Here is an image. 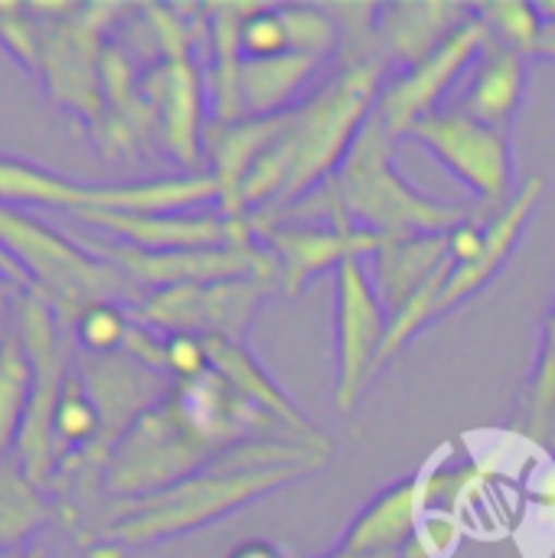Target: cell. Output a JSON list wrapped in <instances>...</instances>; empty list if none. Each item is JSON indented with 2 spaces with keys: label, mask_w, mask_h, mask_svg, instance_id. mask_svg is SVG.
I'll return each instance as SVG.
<instances>
[{
  "label": "cell",
  "mask_w": 555,
  "mask_h": 558,
  "mask_svg": "<svg viewBox=\"0 0 555 558\" xmlns=\"http://www.w3.org/2000/svg\"><path fill=\"white\" fill-rule=\"evenodd\" d=\"M321 558H396V556H376V553H343V549H330Z\"/></svg>",
  "instance_id": "1f68e13d"
},
{
  "label": "cell",
  "mask_w": 555,
  "mask_h": 558,
  "mask_svg": "<svg viewBox=\"0 0 555 558\" xmlns=\"http://www.w3.org/2000/svg\"><path fill=\"white\" fill-rule=\"evenodd\" d=\"M330 209L379 239L438 235L458 229L474 209L415 190L396 167V137L373 114L330 183L321 186Z\"/></svg>",
  "instance_id": "3957f363"
},
{
  "label": "cell",
  "mask_w": 555,
  "mask_h": 558,
  "mask_svg": "<svg viewBox=\"0 0 555 558\" xmlns=\"http://www.w3.org/2000/svg\"><path fill=\"white\" fill-rule=\"evenodd\" d=\"M164 373H170L177 383H193V379H203L206 373H213V360H209L206 340L203 337H190V333L167 337Z\"/></svg>",
  "instance_id": "484cf974"
},
{
  "label": "cell",
  "mask_w": 555,
  "mask_h": 558,
  "mask_svg": "<svg viewBox=\"0 0 555 558\" xmlns=\"http://www.w3.org/2000/svg\"><path fill=\"white\" fill-rule=\"evenodd\" d=\"M429 517L425 504V474H409L389 487H383L347 526L334 549L343 553H376V556H402L415 533Z\"/></svg>",
  "instance_id": "9a60e30c"
},
{
  "label": "cell",
  "mask_w": 555,
  "mask_h": 558,
  "mask_svg": "<svg viewBox=\"0 0 555 558\" xmlns=\"http://www.w3.org/2000/svg\"><path fill=\"white\" fill-rule=\"evenodd\" d=\"M26 558H52V556H49V553H43V549H33Z\"/></svg>",
  "instance_id": "d6a6232c"
},
{
  "label": "cell",
  "mask_w": 555,
  "mask_h": 558,
  "mask_svg": "<svg viewBox=\"0 0 555 558\" xmlns=\"http://www.w3.org/2000/svg\"><path fill=\"white\" fill-rule=\"evenodd\" d=\"M88 229L105 239L144 248V252H200V248H232L258 242L252 216H229L222 209H190V213H79Z\"/></svg>",
  "instance_id": "9c48e42d"
},
{
  "label": "cell",
  "mask_w": 555,
  "mask_h": 558,
  "mask_svg": "<svg viewBox=\"0 0 555 558\" xmlns=\"http://www.w3.org/2000/svg\"><path fill=\"white\" fill-rule=\"evenodd\" d=\"M0 558H26V556H20V553H0Z\"/></svg>",
  "instance_id": "836d02e7"
},
{
  "label": "cell",
  "mask_w": 555,
  "mask_h": 558,
  "mask_svg": "<svg viewBox=\"0 0 555 558\" xmlns=\"http://www.w3.org/2000/svg\"><path fill=\"white\" fill-rule=\"evenodd\" d=\"M29 399H33V363L20 333L13 330L0 350V461L7 458L13 441H20Z\"/></svg>",
  "instance_id": "d6986e66"
},
{
  "label": "cell",
  "mask_w": 555,
  "mask_h": 558,
  "mask_svg": "<svg viewBox=\"0 0 555 558\" xmlns=\"http://www.w3.org/2000/svg\"><path fill=\"white\" fill-rule=\"evenodd\" d=\"M451 262V232L438 235H412V239H389L366 258L373 284L389 311L399 317L412 298Z\"/></svg>",
  "instance_id": "e0dca14e"
},
{
  "label": "cell",
  "mask_w": 555,
  "mask_h": 558,
  "mask_svg": "<svg viewBox=\"0 0 555 558\" xmlns=\"http://www.w3.org/2000/svg\"><path fill=\"white\" fill-rule=\"evenodd\" d=\"M0 46L33 75L43 72V23L26 3H0Z\"/></svg>",
  "instance_id": "cb8c5ba5"
},
{
  "label": "cell",
  "mask_w": 555,
  "mask_h": 558,
  "mask_svg": "<svg viewBox=\"0 0 555 558\" xmlns=\"http://www.w3.org/2000/svg\"><path fill=\"white\" fill-rule=\"evenodd\" d=\"M484 43H487V26L474 13V20H468L429 59H422L412 69L393 72L379 92L373 114L383 121V128L396 141H402L422 118H429L442 108L445 95H455V88L461 85L464 72L471 69V62L478 59Z\"/></svg>",
  "instance_id": "ba28073f"
},
{
  "label": "cell",
  "mask_w": 555,
  "mask_h": 558,
  "mask_svg": "<svg viewBox=\"0 0 555 558\" xmlns=\"http://www.w3.org/2000/svg\"><path fill=\"white\" fill-rule=\"evenodd\" d=\"M406 137L425 147L481 206L500 209L514 199L517 167L507 131L474 121L455 108H438Z\"/></svg>",
  "instance_id": "8992f818"
},
{
  "label": "cell",
  "mask_w": 555,
  "mask_h": 558,
  "mask_svg": "<svg viewBox=\"0 0 555 558\" xmlns=\"http://www.w3.org/2000/svg\"><path fill=\"white\" fill-rule=\"evenodd\" d=\"M455 543H458V533H455V520L448 513L425 517L422 530L415 533V539L399 558H442L445 553H451Z\"/></svg>",
  "instance_id": "4316f807"
},
{
  "label": "cell",
  "mask_w": 555,
  "mask_h": 558,
  "mask_svg": "<svg viewBox=\"0 0 555 558\" xmlns=\"http://www.w3.org/2000/svg\"><path fill=\"white\" fill-rule=\"evenodd\" d=\"M128 330H131V317L114 301L92 304L88 311L75 317V337L95 356H111L124 350Z\"/></svg>",
  "instance_id": "d4e9b609"
},
{
  "label": "cell",
  "mask_w": 555,
  "mask_h": 558,
  "mask_svg": "<svg viewBox=\"0 0 555 558\" xmlns=\"http://www.w3.org/2000/svg\"><path fill=\"white\" fill-rule=\"evenodd\" d=\"M0 265H3V262H0ZM3 268H7V265H3Z\"/></svg>",
  "instance_id": "e575fe53"
},
{
  "label": "cell",
  "mask_w": 555,
  "mask_h": 558,
  "mask_svg": "<svg viewBox=\"0 0 555 558\" xmlns=\"http://www.w3.org/2000/svg\"><path fill=\"white\" fill-rule=\"evenodd\" d=\"M527 78H530L527 56L487 36L484 49L464 72L448 105L442 108H455L474 121L510 131L527 98Z\"/></svg>",
  "instance_id": "4fadbf2b"
},
{
  "label": "cell",
  "mask_w": 555,
  "mask_h": 558,
  "mask_svg": "<svg viewBox=\"0 0 555 558\" xmlns=\"http://www.w3.org/2000/svg\"><path fill=\"white\" fill-rule=\"evenodd\" d=\"M7 307H10V294H7L3 284H0V350H3V343H7V337L13 333V330H7Z\"/></svg>",
  "instance_id": "4dcf8cb0"
},
{
  "label": "cell",
  "mask_w": 555,
  "mask_h": 558,
  "mask_svg": "<svg viewBox=\"0 0 555 558\" xmlns=\"http://www.w3.org/2000/svg\"><path fill=\"white\" fill-rule=\"evenodd\" d=\"M52 438L62 441L65 448H85V451H92V445L101 438V412L82 379L72 376L65 379L52 415Z\"/></svg>",
  "instance_id": "7402d4cb"
},
{
  "label": "cell",
  "mask_w": 555,
  "mask_h": 558,
  "mask_svg": "<svg viewBox=\"0 0 555 558\" xmlns=\"http://www.w3.org/2000/svg\"><path fill=\"white\" fill-rule=\"evenodd\" d=\"M0 252L23 271L29 288H39L46 304L82 314L92 304L114 301L131 281L95 258L82 242H69L26 209L0 203Z\"/></svg>",
  "instance_id": "277c9868"
},
{
  "label": "cell",
  "mask_w": 555,
  "mask_h": 558,
  "mask_svg": "<svg viewBox=\"0 0 555 558\" xmlns=\"http://www.w3.org/2000/svg\"><path fill=\"white\" fill-rule=\"evenodd\" d=\"M209 347V360H213V369L236 389L242 392L249 402H255L258 409H265L268 415H275L278 422H285L288 428L301 432V435H321L307 418L304 412L281 392V386L265 373V366H258V360L245 350V343H236V340H206Z\"/></svg>",
  "instance_id": "ac0fdd59"
},
{
  "label": "cell",
  "mask_w": 555,
  "mask_h": 558,
  "mask_svg": "<svg viewBox=\"0 0 555 558\" xmlns=\"http://www.w3.org/2000/svg\"><path fill=\"white\" fill-rule=\"evenodd\" d=\"M154 134L183 167H200L203 154V78L190 56L164 59L141 85Z\"/></svg>",
  "instance_id": "8fae6325"
},
{
  "label": "cell",
  "mask_w": 555,
  "mask_h": 558,
  "mask_svg": "<svg viewBox=\"0 0 555 558\" xmlns=\"http://www.w3.org/2000/svg\"><path fill=\"white\" fill-rule=\"evenodd\" d=\"M46 520V504L36 497L26 474L0 471V553H13L39 523Z\"/></svg>",
  "instance_id": "603a6c76"
},
{
  "label": "cell",
  "mask_w": 555,
  "mask_h": 558,
  "mask_svg": "<svg viewBox=\"0 0 555 558\" xmlns=\"http://www.w3.org/2000/svg\"><path fill=\"white\" fill-rule=\"evenodd\" d=\"M543 16H546V36H543V46L536 56L543 59H555V3H540Z\"/></svg>",
  "instance_id": "f1b7e54d"
},
{
  "label": "cell",
  "mask_w": 555,
  "mask_h": 558,
  "mask_svg": "<svg viewBox=\"0 0 555 558\" xmlns=\"http://www.w3.org/2000/svg\"><path fill=\"white\" fill-rule=\"evenodd\" d=\"M474 13L478 3H383L373 7V29L389 69L402 72L442 49Z\"/></svg>",
  "instance_id": "5bb4252c"
},
{
  "label": "cell",
  "mask_w": 555,
  "mask_h": 558,
  "mask_svg": "<svg viewBox=\"0 0 555 558\" xmlns=\"http://www.w3.org/2000/svg\"><path fill=\"white\" fill-rule=\"evenodd\" d=\"M389 75L386 59L340 62V69L288 114L281 134L255 160L239 196V213L268 219L330 183L373 118Z\"/></svg>",
  "instance_id": "6da1fadb"
},
{
  "label": "cell",
  "mask_w": 555,
  "mask_h": 558,
  "mask_svg": "<svg viewBox=\"0 0 555 558\" xmlns=\"http://www.w3.org/2000/svg\"><path fill=\"white\" fill-rule=\"evenodd\" d=\"M520 428L536 438V441H550L555 438V304L543 330V343H540V356H536V369L530 376L527 386V399H523V422Z\"/></svg>",
  "instance_id": "ffe728a7"
},
{
  "label": "cell",
  "mask_w": 555,
  "mask_h": 558,
  "mask_svg": "<svg viewBox=\"0 0 555 558\" xmlns=\"http://www.w3.org/2000/svg\"><path fill=\"white\" fill-rule=\"evenodd\" d=\"M229 558H285L281 556V549L275 546V543H265V539H249V543H242V546H236Z\"/></svg>",
  "instance_id": "83f0119b"
},
{
  "label": "cell",
  "mask_w": 555,
  "mask_h": 558,
  "mask_svg": "<svg viewBox=\"0 0 555 558\" xmlns=\"http://www.w3.org/2000/svg\"><path fill=\"white\" fill-rule=\"evenodd\" d=\"M88 558H124V549L108 543V539H98V543L88 546Z\"/></svg>",
  "instance_id": "f546056e"
},
{
  "label": "cell",
  "mask_w": 555,
  "mask_h": 558,
  "mask_svg": "<svg viewBox=\"0 0 555 558\" xmlns=\"http://www.w3.org/2000/svg\"><path fill=\"white\" fill-rule=\"evenodd\" d=\"M330 62L311 56H275L242 59L239 65V121L245 118H281L301 108L330 75Z\"/></svg>",
  "instance_id": "2e32d148"
},
{
  "label": "cell",
  "mask_w": 555,
  "mask_h": 558,
  "mask_svg": "<svg viewBox=\"0 0 555 558\" xmlns=\"http://www.w3.org/2000/svg\"><path fill=\"white\" fill-rule=\"evenodd\" d=\"M334 458L330 441H249L196 477L141 500H121L98 539L121 549L150 546L196 533L236 510L272 497L317 471Z\"/></svg>",
  "instance_id": "7a4b0ae2"
},
{
  "label": "cell",
  "mask_w": 555,
  "mask_h": 558,
  "mask_svg": "<svg viewBox=\"0 0 555 558\" xmlns=\"http://www.w3.org/2000/svg\"><path fill=\"white\" fill-rule=\"evenodd\" d=\"M275 284L258 278H229L209 284H177L150 291L137 307V324L173 337L190 333L203 340H236L242 343L258 307L268 301Z\"/></svg>",
  "instance_id": "52a82bcc"
},
{
  "label": "cell",
  "mask_w": 555,
  "mask_h": 558,
  "mask_svg": "<svg viewBox=\"0 0 555 558\" xmlns=\"http://www.w3.org/2000/svg\"><path fill=\"white\" fill-rule=\"evenodd\" d=\"M543 193H546V180L530 177L514 193V199L507 206L494 209V216L487 222L484 248L471 262L455 265V275L448 278V288H445V294H442V301L435 307V320H442L445 314L468 304L474 294H481L500 275V268L517 252V245H520V239H523V232H527V226H530V219H533V213H536V206L543 199Z\"/></svg>",
  "instance_id": "7c38bea8"
},
{
  "label": "cell",
  "mask_w": 555,
  "mask_h": 558,
  "mask_svg": "<svg viewBox=\"0 0 555 558\" xmlns=\"http://www.w3.org/2000/svg\"><path fill=\"white\" fill-rule=\"evenodd\" d=\"M389 324L366 258L343 262L334 271V402L340 412H353L376 379Z\"/></svg>",
  "instance_id": "5b68a950"
},
{
  "label": "cell",
  "mask_w": 555,
  "mask_h": 558,
  "mask_svg": "<svg viewBox=\"0 0 555 558\" xmlns=\"http://www.w3.org/2000/svg\"><path fill=\"white\" fill-rule=\"evenodd\" d=\"M16 311H20L16 333L33 363V399H29V412L20 432V461H23V474L36 484L49 464L52 415H56V402L69 376L56 350V324H52L49 304L39 294H23L16 301Z\"/></svg>",
  "instance_id": "30bf717a"
},
{
  "label": "cell",
  "mask_w": 555,
  "mask_h": 558,
  "mask_svg": "<svg viewBox=\"0 0 555 558\" xmlns=\"http://www.w3.org/2000/svg\"><path fill=\"white\" fill-rule=\"evenodd\" d=\"M478 16L484 20L491 39L523 52L527 59L540 52L543 36H546V16H543L540 3H523V0L478 3Z\"/></svg>",
  "instance_id": "44dd1931"
}]
</instances>
